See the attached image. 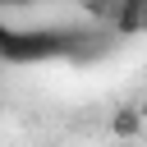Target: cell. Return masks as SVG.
<instances>
[{
	"mask_svg": "<svg viewBox=\"0 0 147 147\" xmlns=\"http://www.w3.org/2000/svg\"><path fill=\"white\" fill-rule=\"evenodd\" d=\"M0 5H14V9H18V5H32V0H0Z\"/></svg>",
	"mask_w": 147,
	"mask_h": 147,
	"instance_id": "277c9868",
	"label": "cell"
},
{
	"mask_svg": "<svg viewBox=\"0 0 147 147\" xmlns=\"http://www.w3.org/2000/svg\"><path fill=\"white\" fill-rule=\"evenodd\" d=\"M110 129H115V133H119V138H129V133H133V129H138V115H133V110H119V115H115V124H110Z\"/></svg>",
	"mask_w": 147,
	"mask_h": 147,
	"instance_id": "3957f363",
	"label": "cell"
},
{
	"mask_svg": "<svg viewBox=\"0 0 147 147\" xmlns=\"http://www.w3.org/2000/svg\"><path fill=\"white\" fill-rule=\"evenodd\" d=\"M87 5H101V0H87Z\"/></svg>",
	"mask_w": 147,
	"mask_h": 147,
	"instance_id": "5b68a950",
	"label": "cell"
},
{
	"mask_svg": "<svg viewBox=\"0 0 147 147\" xmlns=\"http://www.w3.org/2000/svg\"><path fill=\"white\" fill-rule=\"evenodd\" d=\"M83 51V32L74 28H14L0 23V60L5 64H51Z\"/></svg>",
	"mask_w": 147,
	"mask_h": 147,
	"instance_id": "6da1fadb",
	"label": "cell"
},
{
	"mask_svg": "<svg viewBox=\"0 0 147 147\" xmlns=\"http://www.w3.org/2000/svg\"><path fill=\"white\" fill-rule=\"evenodd\" d=\"M142 14H147V0H124L115 28H119V32H142Z\"/></svg>",
	"mask_w": 147,
	"mask_h": 147,
	"instance_id": "7a4b0ae2",
	"label": "cell"
}]
</instances>
